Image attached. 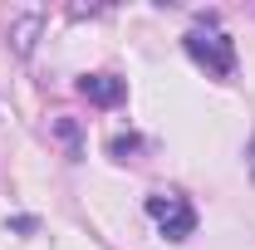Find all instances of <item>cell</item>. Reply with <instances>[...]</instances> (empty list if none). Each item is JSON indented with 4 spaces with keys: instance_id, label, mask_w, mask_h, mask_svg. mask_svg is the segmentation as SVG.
<instances>
[{
    "instance_id": "1",
    "label": "cell",
    "mask_w": 255,
    "mask_h": 250,
    "mask_svg": "<svg viewBox=\"0 0 255 250\" xmlns=\"http://www.w3.org/2000/svg\"><path fill=\"white\" fill-rule=\"evenodd\" d=\"M147 216L157 221V231L167 241H187L196 231V211H191V201L182 191H152L147 196Z\"/></svg>"
},
{
    "instance_id": "2",
    "label": "cell",
    "mask_w": 255,
    "mask_h": 250,
    "mask_svg": "<svg viewBox=\"0 0 255 250\" xmlns=\"http://www.w3.org/2000/svg\"><path fill=\"white\" fill-rule=\"evenodd\" d=\"M182 44H187V54L201 64L206 74H216V79H231V69H236V44H231L226 34H216V30H211V34H206V30H191Z\"/></svg>"
},
{
    "instance_id": "3",
    "label": "cell",
    "mask_w": 255,
    "mask_h": 250,
    "mask_svg": "<svg viewBox=\"0 0 255 250\" xmlns=\"http://www.w3.org/2000/svg\"><path fill=\"white\" fill-rule=\"evenodd\" d=\"M79 94L98 103V108H113V103H123V79H113V74H89V79H79Z\"/></svg>"
},
{
    "instance_id": "4",
    "label": "cell",
    "mask_w": 255,
    "mask_h": 250,
    "mask_svg": "<svg viewBox=\"0 0 255 250\" xmlns=\"http://www.w3.org/2000/svg\"><path fill=\"white\" fill-rule=\"evenodd\" d=\"M39 30H44V15H39V10L20 15V20H15V30H10V39H15V54H25V59H30V54H34V39H39Z\"/></svg>"
},
{
    "instance_id": "5",
    "label": "cell",
    "mask_w": 255,
    "mask_h": 250,
    "mask_svg": "<svg viewBox=\"0 0 255 250\" xmlns=\"http://www.w3.org/2000/svg\"><path fill=\"white\" fill-rule=\"evenodd\" d=\"M132 152H137V137H132V132H128V137H113V157H118V162H128Z\"/></svg>"
},
{
    "instance_id": "6",
    "label": "cell",
    "mask_w": 255,
    "mask_h": 250,
    "mask_svg": "<svg viewBox=\"0 0 255 250\" xmlns=\"http://www.w3.org/2000/svg\"><path fill=\"white\" fill-rule=\"evenodd\" d=\"M54 132H59V137L69 142V147H74V152H79V127L69 123V118H59V123H54Z\"/></svg>"
},
{
    "instance_id": "7",
    "label": "cell",
    "mask_w": 255,
    "mask_h": 250,
    "mask_svg": "<svg viewBox=\"0 0 255 250\" xmlns=\"http://www.w3.org/2000/svg\"><path fill=\"white\" fill-rule=\"evenodd\" d=\"M251 152H255V147H251Z\"/></svg>"
}]
</instances>
